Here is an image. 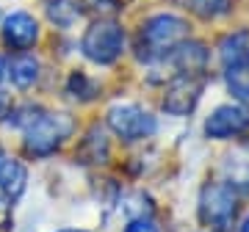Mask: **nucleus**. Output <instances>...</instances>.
<instances>
[{
	"mask_svg": "<svg viewBox=\"0 0 249 232\" xmlns=\"http://www.w3.org/2000/svg\"><path fill=\"white\" fill-rule=\"evenodd\" d=\"M188 39V22L178 14H152L139 31V58L152 61L163 53H172L180 42Z\"/></svg>",
	"mask_w": 249,
	"mask_h": 232,
	"instance_id": "nucleus-1",
	"label": "nucleus"
},
{
	"mask_svg": "<svg viewBox=\"0 0 249 232\" xmlns=\"http://www.w3.org/2000/svg\"><path fill=\"white\" fill-rule=\"evenodd\" d=\"M75 133V119L70 114H42L25 130V152L34 158H50L70 135Z\"/></svg>",
	"mask_w": 249,
	"mask_h": 232,
	"instance_id": "nucleus-2",
	"label": "nucleus"
},
{
	"mask_svg": "<svg viewBox=\"0 0 249 232\" xmlns=\"http://www.w3.org/2000/svg\"><path fill=\"white\" fill-rule=\"evenodd\" d=\"M80 53L86 55L91 64L111 66L122 58L124 53V28L114 19H97L86 28L80 39Z\"/></svg>",
	"mask_w": 249,
	"mask_h": 232,
	"instance_id": "nucleus-3",
	"label": "nucleus"
},
{
	"mask_svg": "<svg viewBox=\"0 0 249 232\" xmlns=\"http://www.w3.org/2000/svg\"><path fill=\"white\" fill-rule=\"evenodd\" d=\"M238 213V194L230 182H208L199 194V218L211 230L227 232Z\"/></svg>",
	"mask_w": 249,
	"mask_h": 232,
	"instance_id": "nucleus-4",
	"label": "nucleus"
},
{
	"mask_svg": "<svg viewBox=\"0 0 249 232\" xmlns=\"http://www.w3.org/2000/svg\"><path fill=\"white\" fill-rule=\"evenodd\" d=\"M108 127L116 133V138L122 141H144V138H152L155 130H158V119L144 111L142 105H114L108 111Z\"/></svg>",
	"mask_w": 249,
	"mask_h": 232,
	"instance_id": "nucleus-5",
	"label": "nucleus"
},
{
	"mask_svg": "<svg viewBox=\"0 0 249 232\" xmlns=\"http://www.w3.org/2000/svg\"><path fill=\"white\" fill-rule=\"evenodd\" d=\"M205 91V75L202 72H178V78H172L163 94V108L172 116H188L196 108L199 97Z\"/></svg>",
	"mask_w": 249,
	"mask_h": 232,
	"instance_id": "nucleus-6",
	"label": "nucleus"
},
{
	"mask_svg": "<svg viewBox=\"0 0 249 232\" xmlns=\"http://www.w3.org/2000/svg\"><path fill=\"white\" fill-rule=\"evenodd\" d=\"M249 130V111L241 105H219L205 119V135L216 141H227Z\"/></svg>",
	"mask_w": 249,
	"mask_h": 232,
	"instance_id": "nucleus-7",
	"label": "nucleus"
},
{
	"mask_svg": "<svg viewBox=\"0 0 249 232\" xmlns=\"http://www.w3.org/2000/svg\"><path fill=\"white\" fill-rule=\"evenodd\" d=\"M0 25H3V42L11 50L25 53L39 42V19L31 11H11L9 17H3Z\"/></svg>",
	"mask_w": 249,
	"mask_h": 232,
	"instance_id": "nucleus-8",
	"label": "nucleus"
},
{
	"mask_svg": "<svg viewBox=\"0 0 249 232\" xmlns=\"http://www.w3.org/2000/svg\"><path fill=\"white\" fill-rule=\"evenodd\" d=\"M28 188V169L11 152L0 147V194L6 199H19Z\"/></svg>",
	"mask_w": 249,
	"mask_h": 232,
	"instance_id": "nucleus-9",
	"label": "nucleus"
},
{
	"mask_svg": "<svg viewBox=\"0 0 249 232\" xmlns=\"http://www.w3.org/2000/svg\"><path fill=\"white\" fill-rule=\"evenodd\" d=\"M6 75L11 78V83H14L19 91H28V89H34L36 83H39L42 64H39V58H36V55L19 53L17 58H11V64L6 66Z\"/></svg>",
	"mask_w": 249,
	"mask_h": 232,
	"instance_id": "nucleus-10",
	"label": "nucleus"
},
{
	"mask_svg": "<svg viewBox=\"0 0 249 232\" xmlns=\"http://www.w3.org/2000/svg\"><path fill=\"white\" fill-rule=\"evenodd\" d=\"M208 58L211 53L202 42H180L172 50V64L178 66V72H205Z\"/></svg>",
	"mask_w": 249,
	"mask_h": 232,
	"instance_id": "nucleus-11",
	"label": "nucleus"
},
{
	"mask_svg": "<svg viewBox=\"0 0 249 232\" xmlns=\"http://www.w3.org/2000/svg\"><path fill=\"white\" fill-rule=\"evenodd\" d=\"M108 155H111V144H108L106 133H103L100 127H91L89 133H86V138L78 144L75 161L100 166V163H108Z\"/></svg>",
	"mask_w": 249,
	"mask_h": 232,
	"instance_id": "nucleus-12",
	"label": "nucleus"
},
{
	"mask_svg": "<svg viewBox=\"0 0 249 232\" xmlns=\"http://www.w3.org/2000/svg\"><path fill=\"white\" fill-rule=\"evenodd\" d=\"M45 11L53 25L72 28L80 17V3L78 0H45Z\"/></svg>",
	"mask_w": 249,
	"mask_h": 232,
	"instance_id": "nucleus-13",
	"label": "nucleus"
},
{
	"mask_svg": "<svg viewBox=\"0 0 249 232\" xmlns=\"http://www.w3.org/2000/svg\"><path fill=\"white\" fill-rule=\"evenodd\" d=\"M247 42H249V33L247 31H238V33H230L222 39L219 45V55H222V64L224 66H238L247 55Z\"/></svg>",
	"mask_w": 249,
	"mask_h": 232,
	"instance_id": "nucleus-14",
	"label": "nucleus"
},
{
	"mask_svg": "<svg viewBox=\"0 0 249 232\" xmlns=\"http://www.w3.org/2000/svg\"><path fill=\"white\" fill-rule=\"evenodd\" d=\"M178 3L202 19H216L232 9V0H178Z\"/></svg>",
	"mask_w": 249,
	"mask_h": 232,
	"instance_id": "nucleus-15",
	"label": "nucleus"
},
{
	"mask_svg": "<svg viewBox=\"0 0 249 232\" xmlns=\"http://www.w3.org/2000/svg\"><path fill=\"white\" fill-rule=\"evenodd\" d=\"M67 94L80 99V102H89V99L97 97V81L89 78L86 72H72L67 78Z\"/></svg>",
	"mask_w": 249,
	"mask_h": 232,
	"instance_id": "nucleus-16",
	"label": "nucleus"
},
{
	"mask_svg": "<svg viewBox=\"0 0 249 232\" xmlns=\"http://www.w3.org/2000/svg\"><path fill=\"white\" fill-rule=\"evenodd\" d=\"M224 81H227V91L241 102H249V69L244 64L238 66H227L224 72Z\"/></svg>",
	"mask_w": 249,
	"mask_h": 232,
	"instance_id": "nucleus-17",
	"label": "nucleus"
},
{
	"mask_svg": "<svg viewBox=\"0 0 249 232\" xmlns=\"http://www.w3.org/2000/svg\"><path fill=\"white\" fill-rule=\"evenodd\" d=\"M42 114H45V111H42L39 105H31V102H28V105L17 108V111H11V114H9V116H11L9 125L17 127V130H28V127L34 125V122H36Z\"/></svg>",
	"mask_w": 249,
	"mask_h": 232,
	"instance_id": "nucleus-18",
	"label": "nucleus"
},
{
	"mask_svg": "<svg viewBox=\"0 0 249 232\" xmlns=\"http://www.w3.org/2000/svg\"><path fill=\"white\" fill-rule=\"evenodd\" d=\"M124 232H158V227H155V221H150V218L139 215V218H133V221L124 227Z\"/></svg>",
	"mask_w": 249,
	"mask_h": 232,
	"instance_id": "nucleus-19",
	"label": "nucleus"
},
{
	"mask_svg": "<svg viewBox=\"0 0 249 232\" xmlns=\"http://www.w3.org/2000/svg\"><path fill=\"white\" fill-rule=\"evenodd\" d=\"M0 230H11V199L0 197Z\"/></svg>",
	"mask_w": 249,
	"mask_h": 232,
	"instance_id": "nucleus-20",
	"label": "nucleus"
},
{
	"mask_svg": "<svg viewBox=\"0 0 249 232\" xmlns=\"http://www.w3.org/2000/svg\"><path fill=\"white\" fill-rule=\"evenodd\" d=\"M9 114H11V97L6 94V91H0V119L9 116Z\"/></svg>",
	"mask_w": 249,
	"mask_h": 232,
	"instance_id": "nucleus-21",
	"label": "nucleus"
},
{
	"mask_svg": "<svg viewBox=\"0 0 249 232\" xmlns=\"http://www.w3.org/2000/svg\"><path fill=\"white\" fill-rule=\"evenodd\" d=\"M6 66H9V64H6V58H3V55H0V81H3V78H6Z\"/></svg>",
	"mask_w": 249,
	"mask_h": 232,
	"instance_id": "nucleus-22",
	"label": "nucleus"
},
{
	"mask_svg": "<svg viewBox=\"0 0 249 232\" xmlns=\"http://www.w3.org/2000/svg\"><path fill=\"white\" fill-rule=\"evenodd\" d=\"M241 232H249V215L244 218V224H241Z\"/></svg>",
	"mask_w": 249,
	"mask_h": 232,
	"instance_id": "nucleus-23",
	"label": "nucleus"
},
{
	"mask_svg": "<svg viewBox=\"0 0 249 232\" xmlns=\"http://www.w3.org/2000/svg\"><path fill=\"white\" fill-rule=\"evenodd\" d=\"M58 232H83V230H58Z\"/></svg>",
	"mask_w": 249,
	"mask_h": 232,
	"instance_id": "nucleus-24",
	"label": "nucleus"
},
{
	"mask_svg": "<svg viewBox=\"0 0 249 232\" xmlns=\"http://www.w3.org/2000/svg\"><path fill=\"white\" fill-rule=\"evenodd\" d=\"M0 22H3V11H0Z\"/></svg>",
	"mask_w": 249,
	"mask_h": 232,
	"instance_id": "nucleus-25",
	"label": "nucleus"
}]
</instances>
